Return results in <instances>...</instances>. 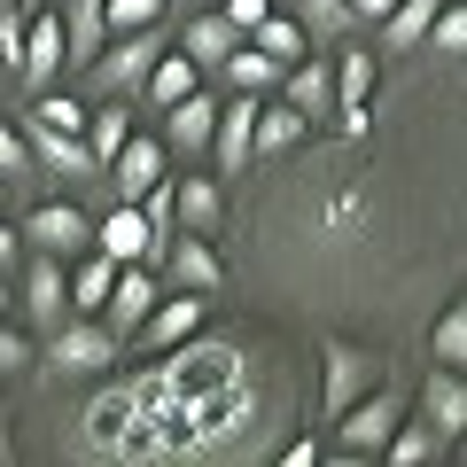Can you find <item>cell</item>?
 <instances>
[{"label": "cell", "mask_w": 467, "mask_h": 467, "mask_svg": "<svg viewBox=\"0 0 467 467\" xmlns=\"http://www.w3.org/2000/svg\"><path fill=\"white\" fill-rule=\"evenodd\" d=\"M273 405L281 382L257 358V343L234 335H187L156 367L117 374L101 398H86L78 444L94 460H257L273 436Z\"/></svg>", "instance_id": "cell-1"}, {"label": "cell", "mask_w": 467, "mask_h": 467, "mask_svg": "<svg viewBox=\"0 0 467 467\" xmlns=\"http://www.w3.org/2000/svg\"><path fill=\"white\" fill-rule=\"evenodd\" d=\"M398 420H405V389L398 382H374L358 405L335 413V460H382V444H389Z\"/></svg>", "instance_id": "cell-2"}, {"label": "cell", "mask_w": 467, "mask_h": 467, "mask_svg": "<svg viewBox=\"0 0 467 467\" xmlns=\"http://www.w3.org/2000/svg\"><path fill=\"white\" fill-rule=\"evenodd\" d=\"M117 350H125V335H117L101 312H70L63 327L47 335V367L55 374H101Z\"/></svg>", "instance_id": "cell-3"}, {"label": "cell", "mask_w": 467, "mask_h": 467, "mask_svg": "<svg viewBox=\"0 0 467 467\" xmlns=\"http://www.w3.org/2000/svg\"><path fill=\"white\" fill-rule=\"evenodd\" d=\"M156 55H164V32H117L109 47L86 63V78H94V94H140L149 86V70H156Z\"/></svg>", "instance_id": "cell-4"}, {"label": "cell", "mask_w": 467, "mask_h": 467, "mask_svg": "<svg viewBox=\"0 0 467 467\" xmlns=\"http://www.w3.org/2000/svg\"><path fill=\"white\" fill-rule=\"evenodd\" d=\"M374 382H382V358H374V350L343 343V335H327V343H319V405H327V420L343 413V405H358Z\"/></svg>", "instance_id": "cell-5"}, {"label": "cell", "mask_w": 467, "mask_h": 467, "mask_svg": "<svg viewBox=\"0 0 467 467\" xmlns=\"http://www.w3.org/2000/svg\"><path fill=\"white\" fill-rule=\"evenodd\" d=\"M16 304H24V319H32L39 335H55L78 304H70V273H63V257L55 250H32V265H24V288H16Z\"/></svg>", "instance_id": "cell-6"}, {"label": "cell", "mask_w": 467, "mask_h": 467, "mask_svg": "<svg viewBox=\"0 0 467 467\" xmlns=\"http://www.w3.org/2000/svg\"><path fill=\"white\" fill-rule=\"evenodd\" d=\"M94 250H109L117 265H149V257L171 250V234H156L140 202H109V218L94 226Z\"/></svg>", "instance_id": "cell-7"}, {"label": "cell", "mask_w": 467, "mask_h": 467, "mask_svg": "<svg viewBox=\"0 0 467 467\" xmlns=\"http://www.w3.org/2000/svg\"><path fill=\"white\" fill-rule=\"evenodd\" d=\"M374 47H343L335 55V125H343V140H367L374 125Z\"/></svg>", "instance_id": "cell-8"}, {"label": "cell", "mask_w": 467, "mask_h": 467, "mask_svg": "<svg viewBox=\"0 0 467 467\" xmlns=\"http://www.w3.org/2000/svg\"><path fill=\"white\" fill-rule=\"evenodd\" d=\"M24 78L39 86V94H47V78H63L70 70V24L55 16V8H32V24H24Z\"/></svg>", "instance_id": "cell-9"}, {"label": "cell", "mask_w": 467, "mask_h": 467, "mask_svg": "<svg viewBox=\"0 0 467 467\" xmlns=\"http://www.w3.org/2000/svg\"><path fill=\"white\" fill-rule=\"evenodd\" d=\"M24 242H32V250H55V257H78V250H94V218H86L78 202H39L32 226H24Z\"/></svg>", "instance_id": "cell-10"}, {"label": "cell", "mask_w": 467, "mask_h": 467, "mask_svg": "<svg viewBox=\"0 0 467 467\" xmlns=\"http://www.w3.org/2000/svg\"><path fill=\"white\" fill-rule=\"evenodd\" d=\"M211 156H218V171H242V164L257 156V94H234V101H218Z\"/></svg>", "instance_id": "cell-11"}, {"label": "cell", "mask_w": 467, "mask_h": 467, "mask_svg": "<svg viewBox=\"0 0 467 467\" xmlns=\"http://www.w3.org/2000/svg\"><path fill=\"white\" fill-rule=\"evenodd\" d=\"M24 140H32V156L47 171H63V180H94V149H86V133H63V125H39V117H24Z\"/></svg>", "instance_id": "cell-12"}, {"label": "cell", "mask_w": 467, "mask_h": 467, "mask_svg": "<svg viewBox=\"0 0 467 467\" xmlns=\"http://www.w3.org/2000/svg\"><path fill=\"white\" fill-rule=\"evenodd\" d=\"M420 420H429L444 444H460V429H467V374L460 367H436L429 382H420Z\"/></svg>", "instance_id": "cell-13"}, {"label": "cell", "mask_w": 467, "mask_h": 467, "mask_svg": "<svg viewBox=\"0 0 467 467\" xmlns=\"http://www.w3.org/2000/svg\"><path fill=\"white\" fill-rule=\"evenodd\" d=\"M195 327H202V296H195V288H180V296H156V312L140 319L133 335H140L149 350H171V343H187Z\"/></svg>", "instance_id": "cell-14"}, {"label": "cell", "mask_w": 467, "mask_h": 467, "mask_svg": "<svg viewBox=\"0 0 467 467\" xmlns=\"http://www.w3.org/2000/svg\"><path fill=\"white\" fill-rule=\"evenodd\" d=\"M156 180H164V140H125L117 164H109V195L117 202H140Z\"/></svg>", "instance_id": "cell-15"}, {"label": "cell", "mask_w": 467, "mask_h": 467, "mask_svg": "<svg viewBox=\"0 0 467 467\" xmlns=\"http://www.w3.org/2000/svg\"><path fill=\"white\" fill-rule=\"evenodd\" d=\"M156 296H164V288H156L149 265H117V288H109V312H101V319H109L117 335H133L140 319L156 312Z\"/></svg>", "instance_id": "cell-16"}, {"label": "cell", "mask_w": 467, "mask_h": 467, "mask_svg": "<svg viewBox=\"0 0 467 467\" xmlns=\"http://www.w3.org/2000/svg\"><path fill=\"white\" fill-rule=\"evenodd\" d=\"M242 39H250V32H242V24H234V16H226V8H202V16H195V24H187V39H180V47H187V55H195V63H202V70H226V55H234V47H242Z\"/></svg>", "instance_id": "cell-17"}, {"label": "cell", "mask_w": 467, "mask_h": 467, "mask_svg": "<svg viewBox=\"0 0 467 467\" xmlns=\"http://www.w3.org/2000/svg\"><path fill=\"white\" fill-rule=\"evenodd\" d=\"M164 125H171V149L202 156V149H211V133H218V101H211V94L195 86L187 101H171V109H164Z\"/></svg>", "instance_id": "cell-18"}, {"label": "cell", "mask_w": 467, "mask_h": 467, "mask_svg": "<svg viewBox=\"0 0 467 467\" xmlns=\"http://www.w3.org/2000/svg\"><path fill=\"white\" fill-rule=\"evenodd\" d=\"M164 257H171V281H180V288H195V296H211V288L226 281V265H218V250L202 242V234H180V242H171Z\"/></svg>", "instance_id": "cell-19"}, {"label": "cell", "mask_w": 467, "mask_h": 467, "mask_svg": "<svg viewBox=\"0 0 467 467\" xmlns=\"http://www.w3.org/2000/svg\"><path fill=\"white\" fill-rule=\"evenodd\" d=\"M195 86H202V63H195L187 47H164V55H156V70H149V86H140V94H149L156 109H171V101H187Z\"/></svg>", "instance_id": "cell-20"}, {"label": "cell", "mask_w": 467, "mask_h": 467, "mask_svg": "<svg viewBox=\"0 0 467 467\" xmlns=\"http://www.w3.org/2000/svg\"><path fill=\"white\" fill-rule=\"evenodd\" d=\"M288 101H296L304 117H327L335 109V63H288Z\"/></svg>", "instance_id": "cell-21"}, {"label": "cell", "mask_w": 467, "mask_h": 467, "mask_svg": "<svg viewBox=\"0 0 467 467\" xmlns=\"http://www.w3.org/2000/svg\"><path fill=\"white\" fill-rule=\"evenodd\" d=\"M304 125H312V117H304L296 101H257V156L296 149V140H304Z\"/></svg>", "instance_id": "cell-22"}, {"label": "cell", "mask_w": 467, "mask_h": 467, "mask_svg": "<svg viewBox=\"0 0 467 467\" xmlns=\"http://www.w3.org/2000/svg\"><path fill=\"white\" fill-rule=\"evenodd\" d=\"M109 288H117V257L109 250H94L70 273V304H78V312H109Z\"/></svg>", "instance_id": "cell-23"}, {"label": "cell", "mask_w": 467, "mask_h": 467, "mask_svg": "<svg viewBox=\"0 0 467 467\" xmlns=\"http://www.w3.org/2000/svg\"><path fill=\"white\" fill-rule=\"evenodd\" d=\"M70 63H94L101 47H109V16H101V0H70Z\"/></svg>", "instance_id": "cell-24"}, {"label": "cell", "mask_w": 467, "mask_h": 467, "mask_svg": "<svg viewBox=\"0 0 467 467\" xmlns=\"http://www.w3.org/2000/svg\"><path fill=\"white\" fill-rule=\"evenodd\" d=\"M436 8H444V0H398V8L382 16V47H420L429 24H436Z\"/></svg>", "instance_id": "cell-25"}, {"label": "cell", "mask_w": 467, "mask_h": 467, "mask_svg": "<svg viewBox=\"0 0 467 467\" xmlns=\"http://www.w3.org/2000/svg\"><path fill=\"white\" fill-rule=\"evenodd\" d=\"M436 451H444V436H436L429 420H398V429H389V444H382V460H398V467H429Z\"/></svg>", "instance_id": "cell-26"}, {"label": "cell", "mask_w": 467, "mask_h": 467, "mask_svg": "<svg viewBox=\"0 0 467 467\" xmlns=\"http://www.w3.org/2000/svg\"><path fill=\"white\" fill-rule=\"evenodd\" d=\"M133 140V117L125 109H94L86 117V149H94V164H101V180H109V164H117V149Z\"/></svg>", "instance_id": "cell-27"}, {"label": "cell", "mask_w": 467, "mask_h": 467, "mask_svg": "<svg viewBox=\"0 0 467 467\" xmlns=\"http://www.w3.org/2000/svg\"><path fill=\"white\" fill-rule=\"evenodd\" d=\"M273 78H281V63H273L265 47H250V39H242V47L226 55V86H234V94H265Z\"/></svg>", "instance_id": "cell-28"}, {"label": "cell", "mask_w": 467, "mask_h": 467, "mask_svg": "<svg viewBox=\"0 0 467 467\" xmlns=\"http://www.w3.org/2000/svg\"><path fill=\"white\" fill-rule=\"evenodd\" d=\"M250 47H265L273 63L288 70V63H296V55H304V47H312V39H304V24H296V16H265V24H257V32H250Z\"/></svg>", "instance_id": "cell-29"}, {"label": "cell", "mask_w": 467, "mask_h": 467, "mask_svg": "<svg viewBox=\"0 0 467 467\" xmlns=\"http://www.w3.org/2000/svg\"><path fill=\"white\" fill-rule=\"evenodd\" d=\"M429 350L444 358V367H460V374H467V296L451 304L444 319H436V343H429Z\"/></svg>", "instance_id": "cell-30"}, {"label": "cell", "mask_w": 467, "mask_h": 467, "mask_svg": "<svg viewBox=\"0 0 467 467\" xmlns=\"http://www.w3.org/2000/svg\"><path fill=\"white\" fill-rule=\"evenodd\" d=\"M180 226H187V234H211V226H218V187H211V180H187V187H180Z\"/></svg>", "instance_id": "cell-31"}, {"label": "cell", "mask_w": 467, "mask_h": 467, "mask_svg": "<svg viewBox=\"0 0 467 467\" xmlns=\"http://www.w3.org/2000/svg\"><path fill=\"white\" fill-rule=\"evenodd\" d=\"M101 16H109V39L117 32H149V24H164V0H101Z\"/></svg>", "instance_id": "cell-32"}, {"label": "cell", "mask_w": 467, "mask_h": 467, "mask_svg": "<svg viewBox=\"0 0 467 467\" xmlns=\"http://www.w3.org/2000/svg\"><path fill=\"white\" fill-rule=\"evenodd\" d=\"M24 24H32V8H24V0H0V63L8 70L24 63Z\"/></svg>", "instance_id": "cell-33"}, {"label": "cell", "mask_w": 467, "mask_h": 467, "mask_svg": "<svg viewBox=\"0 0 467 467\" xmlns=\"http://www.w3.org/2000/svg\"><path fill=\"white\" fill-rule=\"evenodd\" d=\"M140 211H149V226H156V234H171V226H180V187H171V171L149 187V195H140Z\"/></svg>", "instance_id": "cell-34"}, {"label": "cell", "mask_w": 467, "mask_h": 467, "mask_svg": "<svg viewBox=\"0 0 467 467\" xmlns=\"http://www.w3.org/2000/svg\"><path fill=\"white\" fill-rule=\"evenodd\" d=\"M39 125H63V133H86V117H94V109H78V101H70V94H39Z\"/></svg>", "instance_id": "cell-35"}, {"label": "cell", "mask_w": 467, "mask_h": 467, "mask_svg": "<svg viewBox=\"0 0 467 467\" xmlns=\"http://www.w3.org/2000/svg\"><path fill=\"white\" fill-rule=\"evenodd\" d=\"M429 39H436V47H451V55H467V0H460V8H436Z\"/></svg>", "instance_id": "cell-36"}, {"label": "cell", "mask_w": 467, "mask_h": 467, "mask_svg": "<svg viewBox=\"0 0 467 467\" xmlns=\"http://www.w3.org/2000/svg\"><path fill=\"white\" fill-rule=\"evenodd\" d=\"M24 367H32V335L0 319V382H8V374H24Z\"/></svg>", "instance_id": "cell-37"}, {"label": "cell", "mask_w": 467, "mask_h": 467, "mask_svg": "<svg viewBox=\"0 0 467 467\" xmlns=\"http://www.w3.org/2000/svg\"><path fill=\"white\" fill-rule=\"evenodd\" d=\"M32 164H39V156H32V140L0 125V180H16V171H32Z\"/></svg>", "instance_id": "cell-38"}, {"label": "cell", "mask_w": 467, "mask_h": 467, "mask_svg": "<svg viewBox=\"0 0 467 467\" xmlns=\"http://www.w3.org/2000/svg\"><path fill=\"white\" fill-rule=\"evenodd\" d=\"M296 8L319 24V32H350V24H358V16H350V0H296Z\"/></svg>", "instance_id": "cell-39"}, {"label": "cell", "mask_w": 467, "mask_h": 467, "mask_svg": "<svg viewBox=\"0 0 467 467\" xmlns=\"http://www.w3.org/2000/svg\"><path fill=\"white\" fill-rule=\"evenodd\" d=\"M226 16H234V24H242V32H257V24H265V16H273V0H226Z\"/></svg>", "instance_id": "cell-40"}, {"label": "cell", "mask_w": 467, "mask_h": 467, "mask_svg": "<svg viewBox=\"0 0 467 467\" xmlns=\"http://www.w3.org/2000/svg\"><path fill=\"white\" fill-rule=\"evenodd\" d=\"M350 218H367V202L358 195H327V226H350Z\"/></svg>", "instance_id": "cell-41"}, {"label": "cell", "mask_w": 467, "mask_h": 467, "mask_svg": "<svg viewBox=\"0 0 467 467\" xmlns=\"http://www.w3.org/2000/svg\"><path fill=\"white\" fill-rule=\"evenodd\" d=\"M16 250H24V234H16V226H8V218H0V273L16 265Z\"/></svg>", "instance_id": "cell-42"}, {"label": "cell", "mask_w": 467, "mask_h": 467, "mask_svg": "<svg viewBox=\"0 0 467 467\" xmlns=\"http://www.w3.org/2000/svg\"><path fill=\"white\" fill-rule=\"evenodd\" d=\"M389 8H398V0H350V16H358V24H382Z\"/></svg>", "instance_id": "cell-43"}, {"label": "cell", "mask_w": 467, "mask_h": 467, "mask_svg": "<svg viewBox=\"0 0 467 467\" xmlns=\"http://www.w3.org/2000/svg\"><path fill=\"white\" fill-rule=\"evenodd\" d=\"M8 304H16V288H8V281H0V319H8Z\"/></svg>", "instance_id": "cell-44"}, {"label": "cell", "mask_w": 467, "mask_h": 467, "mask_svg": "<svg viewBox=\"0 0 467 467\" xmlns=\"http://www.w3.org/2000/svg\"><path fill=\"white\" fill-rule=\"evenodd\" d=\"M8 451H16V444H8V420H0V467H8Z\"/></svg>", "instance_id": "cell-45"}, {"label": "cell", "mask_w": 467, "mask_h": 467, "mask_svg": "<svg viewBox=\"0 0 467 467\" xmlns=\"http://www.w3.org/2000/svg\"><path fill=\"white\" fill-rule=\"evenodd\" d=\"M451 451H460V460H467V429H460V444H451Z\"/></svg>", "instance_id": "cell-46"}, {"label": "cell", "mask_w": 467, "mask_h": 467, "mask_svg": "<svg viewBox=\"0 0 467 467\" xmlns=\"http://www.w3.org/2000/svg\"><path fill=\"white\" fill-rule=\"evenodd\" d=\"M24 8H47V0H24Z\"/></svg>", "instance_id": "cell-47"}, {"label": "cell", "mask_w": 467, "mask_h": 467, "mask_svg": "<svg viewBox=\"0 0 467 467\" xmlns=\"http://www.w3.org/2000/svg\"><path fill=\"white\" fill-rule=\"evenodd\" d=\"M202 8H226V0H202Z\"/></svg>", "instance_id": "cell-48"}, {"label": "cell", "mask_w": 467, "mask_h": 467, "mask_svg": "<svg viewBox=\"0 0 467 467\" xmlns=\"http://www.w3.org/2000/svg\"><path fill=\"white\" fill-rule=\"evenodd\" d=\"M0 78H8V63H0Z\"/></svg>", "instance_id": "cell-49"}]
</instances>
